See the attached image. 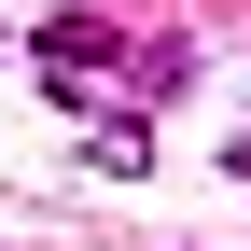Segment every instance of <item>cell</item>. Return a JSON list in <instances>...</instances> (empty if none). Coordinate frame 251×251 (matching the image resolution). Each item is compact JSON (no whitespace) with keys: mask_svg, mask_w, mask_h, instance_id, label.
<instances>
[{"mask_svg":"<svg viewBox=\"0 0 251 251\" xmlns=\"http://www.w3.org/2000/svg\"><path fill=\"white\" fill-rule=\"evenodd\" d=\"M224 168H237V181H251V126H237V140H224Z\"/></svg>","mask_w":251,"mask_h":251,"instance_id":"2","label":"cell"},{"mask_svg":"<svg viewBox=\"0 0 251 251\" xmlns=\"http://www.w3.org/2000/svg\"><path fill=\"white\" fill-rule=\"evenodd\" d=\"M84 153H98V168H153V126H140V112H112V126H98Z\"/></svg>","mask_w":251,"mask_h":251,"instance_id":"1","label":"cell"}]
</instances>
